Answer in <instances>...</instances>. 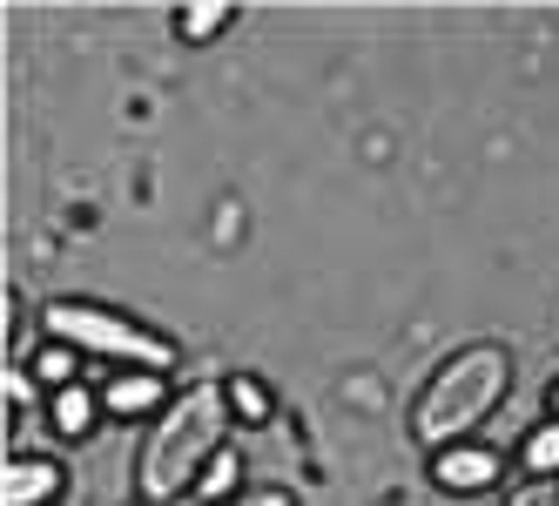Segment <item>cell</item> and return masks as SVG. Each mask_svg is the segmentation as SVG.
<instances>
[{
    "label": "cell",
    "mask_w": 559,
    "mask_h": 506,
    "mask_svg": "<svg viewBox=\"0 0 559 506\" xmlns=\"http://www.w3.org/2000/svg\"><path fill=\"white\" fill-rule=\"evenodd\" d=\"M236 493H243V452L223 446V452L203 466V480H195V499H203V506H229Z\"/></svg>",
    "instance_id": "9"
},
{
    "label": "cell",
    "mask_w": 559,
    "mask_h": 506,
    "mask_svg": "<svg viewBox=\"0 0 559 506\" xmlns=\"http://www.w3.org/2000/svg\"><path fill=\"white\" fill-rule=\"evenodd\" d=\"M223 399H229V419H236V425H270V419H276V392H270L257 372L223 378Z\"/></svg>",
    "instance_id": "8"
},
{
    "label": "cell",
    "mask_w": 559,
    "mask_h": 506,
    "mask_svg": "<svg viewBox=\"0 0 559 506\" xmlns=\"http://www.w3.org/2000/svg\"><path fill=\"white\" fill-rule=\"evenodd\" d=\"M499 480H506V452L486 446V439H459V446L431 452V486L438 493L472 499V493H499Z\"/></svg>",
    "instance_id": "4"
},
{
    "label": "cell",
    "mask_w": 559,
    "mask_h": 506,
    "mask_svg": "<svg viewBox=\"0 0 559 506\" xmlns=\"http://www.w3.org/2000/svg\"><path fill=\"white\" fill-rule=\"evenodd\" d=\"M546 419H559V385H552V392H546Z\"/></svg>",
    "instance_id": "17"
},
{
    "label": "cell",
    "mask_w": 559,
    "mask_h": 506,
    "mask_svg": "<svg viewBox=\"0 0 559 506\" xmlns=\"http://www.w3.org/2000/svg\"><path fill=\"white\" fill-rule=\"evenodd\" d=\"M229 399L223 385H182L169 399L163 419H148V439L135 452V493L148 506H169V499H189L203 466L229 446Z\"/></svg>",
    "instance_id": "1"
},
{
    "label": "cell",
    "mask_w": 559,
    "mask_h": 506,
    "mask_svg": "<svg viewBox=\"0 0 559 506\" xmlns=\"http://www.w3.org/2000/svg\"><path fill=\"white\" fill-rule=\"evenodd\" d=\"M102 412L108 419H163L169 378L163 372H115V378H102Z\"/></svg>",
    "instance_id": "6"
},
{
    "label": "cell",
    "mask_w": 559,
    "mask_h": 506,
    "mask_svg": "<svg viewBox=\"0 0 559 506\" xmlns=\"http://www.w3.org/2000/svg\"><path fill=\"white\" fill-rule=\"evenodd\" d=\"M519 473L526 480H552L559 473V419H539L526 439H519Z\"/></svg>",
    "instance_id": "11"
},
{
    "label": "cell",
    "mask_w": 559,
    "mask_h": 506,
    "mask_svg": "<svg viewBox=\"0 0 559 506\" xmlns=\"http://www.w3.org/2000/svg\"><path fill=\"white\" fill-rule=\"evenodd\" d=\"M499 506H559V473L552 480H519Z\"/></svg>",
    "instance_id": "14"
},
{
    "label": "cell",
    "mask_w": 559,
    "mask_h": 506,
    "mask_svg": "<svg viewBox=\"0 0 559 506\" xmlns=\"http://www.w3.org/2000/svg\"><path fill=\"white\" fill-rule=\"evenodd\" d=\"M229 21H236L229 0H195V8H182V14H176V34H182L189 48H203V42H216Z\"/></svg>",
    "instance_id": "12"
},
{
    "label": "cell",
    "mask_w": 559,
    "mask_h": 506,
    "mask_svg": "<svg viewBox=\"0 0 559 506\" xmlns=\"http://www.w3.org/2000/svg\"><path fill=\"white\" fill-rule=\"evenodd\" d=\"M0 385H8V412L21 419V412L34 405V372H27V365H8V378H0Z\"/></svg>",
    "instance_id": "15"
},
{
    "label": "cell",
    "mask_w": 559,
    "mask_h": 506,
    "mask_svg": "<svg viewBox=\"0 0 559 506\" xmlns=\"http://www.w3.org/2000/svg\"><path fill=\"white\" fill-rule=\"evenodd\" d=\"M48 419L61 439H88L102 419V385H61V392H48Z\"/></svg>",
    "instance_id": "7"
},
{
    "label": "cell",
    "mask_w": 559,
    "mask_h": 506,
    "mask_svg": "<svg viewBox=\"0 0 559 506\" xmlns=\"http://www.w3.org/2000/svg\"><path fill=\"white\" fill-rule=\"evenodd\" d=\"M27 372H34V385H82V352L74 344H61V338H41V352L27 358Z\"/></svg>",
    "instance_id": "10"
},
{
    "label": "cell",
    "mask_w": 559,
    "mask_h": 506,
    "mask_svg": "<svg viewBox=\"0 0 559 506\" xmlns=\"http://www.w3.org/2000/svg\"><path fill=\"white\" fill-rule=\"evenodd\" d=\"M0 310H8V365H21V352H27V310H21V291L14 284L0 291Z\"/></svg>",
    "instance_id": "13"
},
{
    "label": "cell",
    "mask_w": 559,
    "mask_h": 506,
    "mask_svg": "<svg viewBox=\"0 0 559 506\" xmlns=\"http://www.w3.org/2000/svg\"><path fill=\"white\" fill-rule=\"evenodd\" d=\"M41 331L74 344L82 358L95 365H115V372H176L182 365V344L163 338V331H148L142 318H129V310H108L95 297H48L41 304Z\"/></svg>",
    "instance_id": "3"
},
{
    "label": "cell",
    "mask_w": 559,
    "mask_h": 506,
    "mask_svg": "<svg viewBox=\"0 0 559 506\" xmlns=\"http://www.w3.org/2000/svg\"><path fill=\"white\" fill-rule=\"evenodd\" d=\"M229 506H297V493L290 486H243Z\"/></svg>",
    "instance_id": "16"
},
{
    "label": "cell",
    "mask_w": 559,
    "mask_h": 506,
    "mask_svg": "<svg viewBox=\"0 0 559 506\" xmlns=\"http://www.w3.org/2000/svg\"><path fill=\"white\" fill-rule=\"evenodd\" d=\"M512 392V352L506 344H465V352H452L445 365H438L418 399H412V439L418 446H459L472 439L478 425H486Z\"/></svg>",
    "instance_id": "2"
},
{
    "label": "cell",
    "mask_w": 559,
    "mask_h": 506,
    "mask_svg": "<svg viewBox=\"0 0 559 506\" xmlns=\"http://www.w3.org/2000/svg\"><path fill=\"white\" fill-rule=\"evenodd\" d=\"M61 493H68L61 459H48V452H8V466H0V506H55Z\"/></svg>",
    "instance_id": "5"
}]
</instances>
